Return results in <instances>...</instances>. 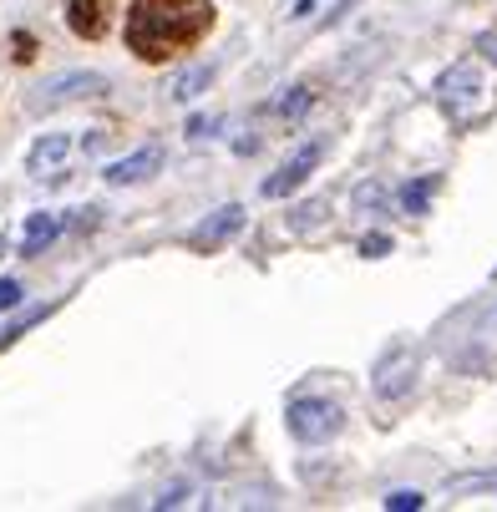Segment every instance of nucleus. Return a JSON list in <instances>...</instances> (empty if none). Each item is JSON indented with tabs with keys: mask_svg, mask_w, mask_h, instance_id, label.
I'll return each mask as SVG.
<instances>
[{
	"mask_svg": "<svg viewBox=\"0 0 497 512\" xmlns=\"http://www.w3.org/2000/svg\"><path fill=\"white\" fill-rule=\"evenodd\" d=\"M208 31H213L208 0H132L127 6V51L148 66L193 51Z\"/></svg>",
	"mask_w": 497,
	"mask_h": 512,
	"instance_id": "nucleus-1",
	"label": "nucleus"
},
{
	"mask_svg": "<svg viewBox=\"0 0 497 512\" xmlns=\"http://www.w3.org/2000/svg\"><path fill=\"white\" fill-rule=\"evenodd\" d=\"M437 102H442V112L457 122V127H472V122H482L487 112H492V102H497V87H492V77L482 71V61H457L447 77L437 82Z\"/></svg>",
	"mask_w": 497,
	"mask_h": 512,
	"instance_id": "nucleus-2",
	"label": "nucleus"
},
{
	"mask_svg": "<svg viewBox=\"0 0 497 512\" xmlns=\"http://www.w3.org/2000/svg\"><path fill=\"white\" fill-rule=\"evenodd\" d=\"M290 436L295 442H305V447H320V442H330V436L345 426V416H340V406L335 401H320V396H300V401H290Z\"/></svg>",
	"mask_w": 497,
	"mask_h": 512,
	"instance_id": "nucleus-3",
	"label": "nucleus"
},
{
	"mask_svg": "<svg viewBox=\"0 0 497 512\" xmlns=\"http://www.w3.org/2000/svg\"><path fill=\"white\" fill-rule=\"evenodd\" d=\"M66 26L77 41H102L112 31V0H66Z\"/></svg>",
	"mask_w": 497,
	"mask_h": 512,
	"instance_id": "nucleus-4",
	"label": "nucleus"
},
{
	"mask_svg": "<svg viewBox=\"0 0 497 512\" xmlns=\"http://www.w3.org/2000/svg\"><path fill=\"white\" fill-rule=\"evenodd\" d=\"M320 158H325V142H305V148H300L290 163H284V168L264 183V198H284V193H295V188L315 173V163H320Z\"/></svg>",
	"mask_w": 497,
	"mask_h": 512,
	"instance_id": "nucleus-5",
	"label": "nucleus"
},
{
	"mask_svg": "<svg viewBox=\"0 0 497 512\" xmlns=\"http://www.w3.org/2000/svg\"><path fill=\"white\" fill-rule=\"evenodd\" d=\"M244 229V208L239 203H229V208H219V213H213V218H203V224L188 234V244L193 249H219L224 239H234Z\"/></svg>",
	"mask_w": 497,
	"mask_h": 512,
	"instance_id": "nucleus-6",
	"label": "nucleus"
},
{
	"mask_svg": "<svg viewBox=\"0 0 497 512\" xmlns=\"http://www.w3.org/2000/svg\"><path fill=\"white\" fill-rule=\"evenodd\" d=\"M158 163H163V153H158V148H142V153H132V158L112 163V168H107V183H117V188H122V183H142Z\"/></svg>",
	"mask_w": 497,
	"mask_h": 512,
	"instance_id": "nucleus-7",
	"label": "nucleus"
},
{
	"mask_svg": "<svg viewBox=\"0 0 497 512\" xmlns=\"http://www.w3.org/2000/svg\"><path fill=\"white\" fill-rule=\"evenodd\" d=\"M107 82L102 77H82V71H77V77H61L51 92H46V102L41 107H56V102H66V97H82V92H102Z\"/></svg>",
	"mask_w": 497,
	"mask_h": 512,
	"instance_id": "nucleus-8",
	"label": "nucleus"
},
{
	"mask_svg": "<svg viewBox=\"0 0 497 512\" xmlns=\"http://www.w3.org/2000/svg\"><path fill=\"white\" fill-rule=\"evenodd\" d=\"M61 234V218L56 213H36L31 218V234H26V244H21V254H41V244H51Z\"/></svg>",
	"mask_w": 497,
	"mask_h": 512,
	"instance_id": "nucleus-9",
	"label": "nucleus"
},
{
	"mask_svg": "<svg viewBox=\"0 0 497 512\" xmlns=\"http://www.w3.org/2000/svg\"><path fill=\"white\" fill-rule=\"evenodd\" d=\"M432 188H437V178L406 183V188H401V208H406V213H426V198H432Z\"/></svg>",
	"mask_w": 497,
	"mask_h": 512,
	"instance_id": "nucleus-10",
	"label": "nucleus"
},
{
	"mask_svg": "<svg viewBox=\"0 0 497 512\" xmlns=\"http://www.w3.org/2000/svg\"><path fill=\"white\" fill-rule=\"evenodd\" d=\"M61 148H66V142H61V137H51V142H41V148L31 153V168H41V163H51V158H61Z\"/></svg>",
	"mask_w": 497,
	"mask_h": 512,
	"instance_id": "nucleus-11",
	"label": "nucleus"
},
{
	"mask_svg": "<svg viewBox=\"0 0 497 512\" xmlns=\"http://www.w3.org/2000/svg\"><path fill=\"white\" fill-rule=\"evenodd\" d=\"M21 305V284L16 279H0V310H16Z\"/></svg>",
	"mask_w": 497,
	"mask_h": 512,
	"instance_id": "nucleus-12",
	"label": "nucleus"
},
{
	"mask_svg": "<svg viewBox=\"0 0 497 512\" xmlns=\"http://www.w3.org/2000/svg\"><path fill=\"white\" fill-rule=\"evenodd\" d=\"M421 502H426L421 492H391V497H386V507H391V512H406V507H421Z\"/></svg>",
	"mask_w": 497,
	"mask_h": 512,
	"instance_id": "nucleus-13",
	"label": "nucleus"
},
{
	"mask_svg": "<svg viewBox=\"0 0 497 512\" xmlns=\"http://www.w3.org/2000/svg\"><path fill=\"white\" fill-rule=\"evenodd\" d=\"M386 249H391V239H386V234H371V239L361 244V254H366V259H381Z\"/></svg>",
	"mask_w": 497,
	"mask_h": 512,
	"instance_id": "nucleus-14",
	"label": "nucleus"
},
{
	"mask_svg": "<svg viewBox=\"0 0 497 512\" xmlns=\"http://www.w3.org/2000/svg\"><path fill=\"white\" fill-rule=\"evenodd\" d=\"M31 56H36V41L21 31V36H16V61H31Z\"/></svg>",
	"mask_w": 497,
	"mask_h": 512,
	"instance_id": "nucleus-15",
	"label": "nucleus"
}]
</instances>
